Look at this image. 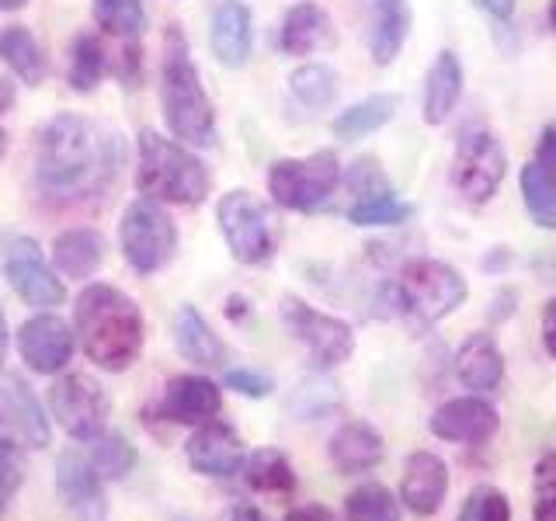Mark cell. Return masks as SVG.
<instances>
[{"instance_id": "7402d4cb", "label": "cell", "mask_w": 556, "mask_h": 521, "mask_svg": "<svg viewBox=\"0 0 556 521\" xmlns=\"http://www.w3.org/2000/svg\"><path fill=\"white\" fill-rule=\"evenodd\" d=\"M0 407H4L8 424L14 428V434L25 445L46 448L52 442V431H49V421H46V414L39 407V399H35V393L28 390V382L17 372H8V379L0 382Z\"/></svg>"}, {"instance_id": "2e32d148", "label": "cell", "mask_w": 556, "mask_h": 521, "mask_svg": "<svg viewBox=\"0 0 556 521\" xmlns=\"http://www.w3.org/2000/svg\"><path fill=\"white\" fill-rule=\"evenodd\" d=\"M185 452H188L191 469L202 476H233L243 469V462H248L240 434L230 424L216 421V417L199 424V431L188 439Z\"/></svg>"}, {"instance_id": "e575fe53", "label": "cell", "mask_w": 556, "mask_h": 521, "mask_svg": "<svg viewBox=\"0 0 556 521\" xmlns=\"http://www.w3.org/2000/svg\"><path fill=\"white\" fill-rule=\"evenodd\" d=\"M289 91L295 94V101H303L306 109H327V104H334L341 80L327 63H306L289 77Z\"/></svg>"}, {"instance_id": "836d02e7", "label": "cell", "mask_w": 556, "mask_h": 521, "mask_svg": "<svg viewBox=\"0 0 556 521\" xmlns=\"http://www.w3.org/2000/svg\"><path fill=\"white\" fill-rule=\"evenodd\" d=\"M344 521H400V497L382 483H362L344 497Z\"/></svg>"}, {"instance_id": "30bf717a", "label": "cell", "mask_w": 556, "mask_h": 521, "mask_svg": "<svg viewBox=\"0 0 556 521\" xmlns=\"http://www.w3.org/2000/svg\"><path fill=\"white\" fill-rule=\"evenodd\" d=\"M508 174V153L491 129L459 132L456 153H452V188L466 202L483 205L497 195V188Z\"/></svg>"}, {"instance_id": "83f0119b", "label": "cell", "mask_w": 556, "mask_h": 521, "mask_svg": "<svg viewBox=\"0 0 556 521\" xmlns=\"http://www.w3.org/2000/svg\"><path fill=\"white\" fill-rule=\"evenodd\" d=\"M174 344H178L181 358L195 365H219L226 358L219 334L205 323V317L195 306L178 309V317H174Z\"/></svg>"}, {"instance_id": "52a82bcc", "label": "cell", "mask_w": 556, "mask_h": 521, "mask_svg": "<svg viewBox=\"0 0 556 521\" xmlns=\"http://www.w3.org/2000/svg\"><path fill=\"white\" fill-rule=\"evenodd\" d=\"M216 223L226 240L230 254L240 265H268L275 257L278 237H275V219L265 202H257L251 191H226L216 205Z\"/></svg>"}, {"instance_id": "7dc6e473", "label": "cell", "mask_w": 556, "mask_h": 521, "mask_svg": "<svg viewBox=\"0 0 556 521\" xmlns=\"http://www.w3.org/2000/svg\"><path fill=\"white\" fill-rule=\"evenodd\" d=\"M477 8L483 14L497 17V22H508V17L515 14V0H477Z\"/></svg>"}, {"instance_id": "4dcf8cb0", "label": "cell", "mask_w": 556, "mask_h": 521, "mask_svg": "<svg viewBox=\"0 0 556 521\" xmlns=\"http://www.w3.org/2000/svg\"><path fill=\"white\" fill-rule=\"evenodd\" d=\"M104 69H109V52H104L101 39L91 31H80L74 39V49H70V69H66L70 87H74L77 94L94 91L104 77Z\"/></svg>"}, {"instance_id": "f546056e", "label": "cell", "mask_w": 556, "mask_h": 521, "mask_svg": "<svg viewBox=\"0 0 556 521\" xmlns=\"http://www.w3.org/2000/svg\"><path fill=\"white\" fill-rule=\"evenodd\" d=\"M243 480H248L254 494H268V497H289L295 491L292 462L286 459V452H278V448H257L254 456L243 462Z\"/></svg>"}, {"instance_id": "7a4b0ae2", "label": "cell", "mask_w": 556, "mask_h": 521, "mask_svg": "<svg viewBox=\"0 0 556 521\" xmlns=\"http://www.w3.org/2000/svg\"><path fill=\"white\" fill-rule=\"evenodd\" d=\"M74 330L84 355L104 372H126L143 352V313L132 295L115 285L94 282L77 295Z\"/></svg>"}, {"instance_id": "cb8c5ba5", "label": "cell", "mask_w": 556, "mask_h": 521, "mask_svg": "<svg viewBox=\"0 0 556 521\" xmlns=\"http://www.w3.org/2000/svg\"><path fill=\"white\" fill-rule=\"evenodd\" d=\"M463 98V63L452 49H442L425 77V122L428 126H442L448 115L456 112Z\"/></svg>"}, {"instance_id": "5bb4252c", "label": "cell", "mask_w": 556, "mask_h": 521, "mask_svg": "<svg viewBox=\"0 0 556 521\" xmlns=\"http://www.w3.org/2000/svg\"><path fill=\"white\" fill-rule=\"evenodd\" d=\"M497 428H501L497 410L477 393L445 399L428 421V431L434 434V439L452 442V445H483V442L494 439Z\"/></svg>"}, {"instance_id": "7bdbcfd3", "label": "cell", "mask_w": 556, "mask_h": 521, "mask_svg": "<svg viewBox=\"0 0 556 521\" xmlns=\"http://www.w3.org/2000/svg\"><path fill=\"white\" fill-rule=\"evenodd\" d=\"M535 164L543 167L549 178L556 181V122L553 126H546L543 132H539V143H535Z\"/></svg>"}, {"instance_id": "bcb514c9", "label": "cell", "mask_w": 556, "mask_h": 521, "mask_svg": "<svg viewBox=\"0 0 556 521\" xmlns=\"http://www.w3.org/2000/svg\"><path fill=\"white\" fill-rule=\"evenodd\" d=\"M286 521H334V514H330V508H324V504H303V508L289 511Z\"/></svg>"}, {"instance_id": "f907efd6", "label": "cell", "mask_w": 556, "mask_h": 521, "mask_svg": "<svg viewBox=\"0 0 556 521\" xmlns=\"http://www.w3.org/2000/svg\"><path fill=\"white\" fill-rule=\"evenodd\" d=\"M14 104V84L8 77H0V112H8Z\"/></svg>"}, {"instance_id": "d4e9b609", "label": "cell", "mask_w": 556, "mask_h": 521, "mask_svg": "<svg viewBox=\"0 0 556 521\" xmlns=\"http://www.w3.org/2000/svg\"><path fill=\"white\" fill-rule=\"evenodd\" d=\"M327 39H330V17L313 0L292 4L282 17V28H278V46H282L286 56H309Z\"/></svg>"}, {"instance_id": "3957f363", "label": "cell", "mask_w": 556, "mask_h": 521, "mask_svg": "<svg viewBox=\"0 0 556 521\" xmlns=\"http://www.w3.org/2000/svg\"><path fill=\"white\" fill-rule=\"evenodd\" d=\"M161 112L170 136L188 147H213L216 143V112L208 101L202 77L191 60L188 39L178 25L164 35V60H161Z\"/></svg>"}, {"instance_id": "ba28073f", "label": "cell", "mask_w": 556, "mask_h": 521, "mask_svg": "<svg viewBox=\"0 0 556 521\" xmlns=\"http://www.w3.org/2000/svg\"><path fill=\"white\" fill-rule=\"evenodd\" d=\"M118 243H122V257L129 260V268L136 275H153L167 268V260L178 251V230H174V219L164 213L161 202L136 199L122 213Z\"/></svg>"}, {"instance_id": "816d5d0a", "label": "cell", "mask_w": 556, "mask_h": 521, "mask_svg": "<svg viewBox=\"0 0 556 521\" xmlns=\"http://www.w3.org/2000/svg\"><path fill=\"white\" fill-rule=\"evenodd\" d=\"M28 4V0H0V8H4V11H17V8H25Z\"/></svg>"}, {"instance_id": "44dd1931", "label": "cell", "mask_w": 556, "mask_h": 521, "mask_svg": "<svg viewBox=\"0 0 556 521\" xmlns=\"http://www.w3.org/2000/svg\"><path fill=\"white\" fill-rule=\"evenodd\" d=\"M382 434L365 424V421H348L341 424L334 434H330L327 456L334 462L338 473L344 476H358V473H372V469L382 462Z\"/></svg>"}, {"instance_id": "f6af8a7d", "label": "cell", "mask_w": 556, "mask_h": 521, "mask_svg": "<svg viewBox=\"0 0 556 521\" xmlns=\"http://www.w3.org/2000/svg\"><path fill=\"white\" fill-rule=\"evenodd\" d=\"M543 344H546V352L556 358V295L543 306Z\"/></svg>"}, {"instance_id": "74e56055", "label": "cell", "mask_w": 556, "mask_h": 521, "mask_svg": "<svg viewBox=\"0 0 556 521\" xmlns=\"http://www.w3.org/2000/svg\"><path fill=\"white\" fill-rule=\"evenodd\" d=\"M459 521H511V500L497 486H477L463 500Z\"/></svg>"}, {"instance_id": "4fadbf2b", "label": "cell", "mask_w": 556, "mask_h": 521, "mask_svg": "<svg viewBox=\"0 0 556 521\" xmlns=\"http://www.w3.org/2000/svg\"><path fill=\"white\" fill-rule=\"evenodd\" d=\"M56 494L77 521H109V497H104L101 473L91 459H84L74 448L56 459Z\"/></svg>"}, {"instance_id": "6da1fadb", "label": "cell", "mask_w": 556, "mask_h": 521, "mask_svg": "<svg viewBox=\"0 0 556 521\" xmlns=\"http://www.w3.org/2000/svg\"><path fill=\"white\" fill-rule=\"evenodd\" d=\"M122 161V143L109 129L80 115L60 112L39 132L35 150V181L46 195L87 199L91 191L109 188Z\"/></svg>"}, {"instance_id": "8992f818", "label": "cell", "mask_w": 556, "mask_h": 521, "mask_svg": "<svg viewBox=\"0 0 556 521\" xmlns=\"http://www.w3.org/2000/svg\"><path fill=\"white\" fill-rule=\"evenodd\" d=\"M341 185V161L334 150H317L309 156H286L268 167V195L275 205L292 213L320 208Z\"/></svg>"}, {"instance_id": "681fc988", "label": "cell", "mask_w": 556, "mask_h": 521, "mask_svg": "<svg viewBox=\"0 0 556 521\" xmlns=\"http://www.w3.org/2000/svg\"><path fill=\"white\" fill-rule=\"evenodd\" d=\"M8 344H11V334H8L4 309H0V369H4V361H8Z\"/></svg>"}, {"instance_id": "db71d44e", "label": "cell", "mask_w": 556, "mask_h": 521, "mask_svg": "<svg viewBox=\"0 0 556 521\" xmlns=\"http://www.w3.org/2000/svg\"><path fill=\"white\" fill-rule=\"evenodd\" d=\"M549 28L556 31V0H549Z\"/></svg>"}, {"instance_id": "f35d334b", "label": "cell", "mask_w": 556, "mask_h": 521, "mask_svg": "<svg viewBox=\"0 0 556 521\" xmlns=\"http://www.w3.org/2000/svg\"><path fill=\"white\" fill-rule=\"evenodd\" d=\"M535 500H532V521H556V452L535 462Z\"/></svg>"}, {"instance_id": "ab89813d", "label": "cell", "mask_w": 556, "mask_h": 521, "mask_svg": "<svg viewBox=\"0 0 556 521\" xmlns=\"http://www.w3.org/2000/svg\"><path fill=\"white\" fill-rule=\"evenodd\" d=\"M25 480V459L17 445L0 431V508H8L11 497L17 494V486Z\"/></svg>"}, {"instance_id": "8fae6325", "label": "cell", "mask_w": 556, "mask_h": 521, "mask_svg": "<svg viewBox=\"0 0 556 521\" xmlns=\"http://www.w3.org/2000/svg\"><path fill=\"white\" fill-rule=\"evenodd\" d=\"M49 407L52 417L63 424V431L77 442H94L98 434H104L112 414V399L104 393L101 382L91 376H63L60 382H52L49 390Z\"/></svg>"}, {"instance_id": "1f68e13d", "label": "cell", "mask_w": 556, "mask_h": 521, "mask_svg": "<svg viewBox=\"0 0 556 521\" xmlns=\"http://www.w3.org/2000/svg\"><path fill=\"white\" fill-rule=\"evenodd\" d=\"M414 216V205L396 199L393 188L372 191V195H358L348 208V223L355 226H400Z\"/></svg>"}, {"instance_id": "277c9868", "label": "cell", "mask_w": 556, "mask_h": 521, "mask_svg": "<svg viewBox=\"0 0 556 521\" xmlns=\"http://www.w3.org/2000/svg\"><path fill=\"white\" fill-rule=\"evenodd\" d=\"M469 295L466 278L434 257L407 260L393 282L382 285V303H387L390 317H404L414 327H431L456 313Z\"/></svg>"}, {"instance_id": "d590c367", "label": "cell", "mask_w": 556, "mask_h": 521, "mask_svg": "<svg viewBox=\"0 0 556 521\" xmlns=\"http://www.w3.org/2000/svg\"><path fill=\"white\" fill-rule=\"evenodd\" d=\"M91 462L94 469L101 473V480H122V476H129L139 456H136V445L126 439V434H98V439L91 442Z\"/></svg>"}, {"instance_id": "603a6c76", "label": "cell", "mask_w": 556, "mask_h": 521, "mask_svg": "<svg viewBox=\"0 0 556 521\" xmlns=\"http://www.w3.org/2000/svg\"><path fill=\"white\" fill-rule=\"evenodd\" d=\"M456 379L469 393H494L504 382V355L491 334H469L456 352Z\"/></svg>"}, {"instance_id": "c3c4849f", "label": "cell", "mask_w": 556, "mask_h": 521, "mask_svg": "<svg viewBox=\"0 0 556 521\" xmlns=\"http://www.w3.org/2000/svg\"><path fill=\"white\" fill-rule=\"evenodd\" d=\"M233 521H268V518L257 508H251V504H240V508H233Z\"/></svg>"}, {"instance_id": "484cf974", "label": "cell", "mask_w": 556, "mask_h": 521, "mask_svg": "<svg viewBox=\"0 0 556 521\" xmlns=\"http://www.w3.org/2000/svg\"><path fill=\"white\" fill-rule=\"evenodd\" d=\"M400 109V98L396 94H369L362 98L355 104H348L344 112H338V118L330 122V132H334V139H341V143H358V139L379 132L387 122L396 115Z\"/></svg>"}, {"instance_id": "5b68a950", "label": "cell", "mask_w": 556, "mask_h": 521, "mask_svg": "<svg viewBox=\"0 0 556 521\" xmlns=\"http://www.w3.org/2000/svg\"><path fill=\"white\" fill-rule=\"evenodd\" d=\"M136 185L143 199L167 205H199L208 195V170L178 139L153 129L139 132V170Z\"/></svg>"}, {"instance_id": "4316f807", "label": "cell", "mask_w": 556, "mask_h": 521, "mask_svg": "<svg viewBox=\"0 0 556 521\" xmlns=\"http://www.w3.org/2000/svg\"><path fill=\"white\" fill-rule=\"evenodd\" d=\"M104 260V240L98 230H66L52 240V265L66 278H91Z\"/></svg>"}, {"instance_id": "e0dca14e", "label": "cell", "mask_w": 556, "mask_h": 521, "mask_svg": "<svg viewBox=\"0 0 556 521\" xmlns=\"http://www.w3.org/2000/svg\"><path fill=\"white\" fill-rule=\"evenodd\" d=\"M445 494H448L445 459L434 456V452H414L404 466V476H400V504L417 518H431L434 511H442Z\"/></svg>"}, {"instance_id": "ffe728a7", "label": "cell", "mask_w": 556, "mask_h": 521, "mask_svg": "<svg viewBox=\"0 0 556 521\" xmlns=\"http://www.w3.org/2000/svg\"><path fill=\"white\" fill-rule=\"evenodd\" d=\"M208 46L223 66H248L254 49V22L243 0H219V8L213 11V28H208Z\"/></svg>"}, {"instance_id": "ee69618b", "label": "cell", "mask_w": 556, "mask_h": 521, "mask_svg": "<svg viewBox=\"0 0 556 521\" xmlns=\"http://www.w3.org/2000/svg\"><path fill=\"white\" fill-rule=\"evenodd\" d=\"M118 80L126 87L139 84V42L129 39V46L122 49V60H118Z\"/></svg>"}, {"instance_id": "60d3db41", "label": "cell", "mask_w": 556, "mask_h": 521, "mask_svg": "<svg viewBox=\"0 0 556 521\" xmlns=\"http://www.w3.org/2000/svg\"><path fill=\"white\" fill-rule=\"evenodd\" d=\"M223 382H226L230 390H237L240 396H251V399H265V396L275 390L271 376L257 372V369H226Z\"/></svg>"}, {"instance_id": "d6a6232c", "label": "cell", "mask_w": 556, "mask_h": 521, "mask_svg": "<svg viewBox=\"0 0 556 521\" xmlns=\"http://www.w3.org/2000/svg\"><path fill=\"white\" fill-rule=\"evenodd\" d=\"M518 181H521V199H526L532 223L543 226V230H556V181L535 161L521 167Z\"/></svg>"}, {"instance_id": "ac0fdd59", "label": "cell", "mask_w": 556, "mask_h": 521, "mask_svg": "<svg viewBox=\"0 0 556 521\" xmlns=\"http://www.w3.org/2000/svg\"><path fill=\"white\" fill-rule=\"evenodd\" d=\"M365 14V42L376 66H390L410 35L407 0H358Z\"/></svg>"}, {"instance_id": "d6986e66", "label": "cell", "mask_w": 556, "mask_h": 521, "mask_svg": "<svg viewBox=\"0 0 556 521\" xmlns=\"http://www.w3.org/2000/svg\"><path fill=\"white\" fill-rule=\"evenodd\" d=\"M156 410L170 424H205L223 410V393L205 376H174Z\"/></svg>"}, {"instance_id": "9a60e30c", "label": "cell", "mask_w": 556, "mask_h": 521, "mask_svg": "<svg viewBox=\"0 0 556 521\" xmlns=\"http://www.w3.org/2000/svg\"><path fill=\"white\" fill-rule=\"evenodd\" d=\"M74 341L77 334L70 330V323L52 317V313H39V317L25 320L22 330H17V352L28 361V369L42 376L60 372L74 358Z\"/></svg>"}, {"instance_id": "f5cc1de1", "label": "cell", "mask_w": 556, "mask_h": 521, "mask_svg": "<svg viewBox=\"0 0 556 521\" xmlns=\"http://www.w3.org/2000/svg\"><path fill=\"white\" fill-rule=\"evenodd\" d=\"M4 153H8V132L0 129V161H4Z\"/></svg>"}, {"instance_id": "b9f144b4", "label": "cell", "mask_w": 556, "mask_h": 521, "mask_svg": "<svg viewBox=\"0 0 556 521\" xmlns=\"http://www.w3.org/2000/svg\"><path fill=\"white\" fill-rule=\"evenodd\" d=\"M348 188H352L355 195H372V191H382V188H390V185H387V178H382L379 164L365 156V161H358L352 167V174H348Z\"/></svg>"}, {"instance_id": "9c48e42d", "label": "cell", "mask_w": 556, "mask_h": 521, "mask_svg": "<svg viewBox=\"0 0 556 521\" xmlns=\"http://www.w3.org/2000/svg\"><path fill=\"white\" fill-rule=\"evenodd\" d=\"M282 323L292 334V341L303 344L306 358L313 361V369H338L348 358L355 355V330L344 320L330 317V313L313 309L306 300L286 295L282 300Z\"/></svg>"}, {"instance_id": "7c38bea8", "label": "cell", "mask_w": 556, "mask_h": 521, "mask_svg": "<svg viewBox=\"0 0 556 521\" xmlns=\"http://www.w3.org/2000/svg\"><path fill=\"white\" fill-rule=\"evenodd\" d=\"M4 275H8L11 289L22 295L28 306L49 309V306H60L66 295L63 282L56 278V271H52V265L31 237L14 233L4 240Z\"/></svg>"}, {"instance_id": "8d00e7d4", "label": "cell", "mask_w": 556, "mask_h": 521, "mask_svg": "<svg viewBox=\"0 0 556 521\" xmlns=\"http://www.w3.org/2000/svg\"><path fill=\"white\" fill-rule=\"evenodd\" d=\"M91 8H94L98 28L118 35V39H136V31L147 22L139 0H91Z\"/></svg>"}, {"instance_id": "f1b7e54d", "label": "cell", "mask_w": 556, "mask_h": 521, "mask_svg": "<svg viewBox=\"0 0 556 521\" xmlns=\"http://www.w3.org/2000/svg\"><path fill=\"white\" fill-rule=\"evenodd\" d=\"M0 60H4L17 80H25L31 87L46 84L49 77V63L42 56V46L35 42V35L25 25H11L0 31Z\"/></svg>"}]
</instances>
